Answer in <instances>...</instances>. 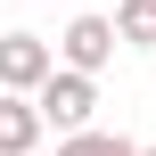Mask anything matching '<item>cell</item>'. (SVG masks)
I'll return each mask as SVG.
<instances>
[{
	"label": "cell",
	"instance_id": "3",
	"mask_svg": "<svg viewBox=\"0 0 156 156\" xmlns=\"http://www.w3.org/2000/svg\"><path fill=\"white\" fill-rule=\"evenodd\" d=\"M49 74V41L41 33H0V90H33Z\"/></svg>",
	"mask_w": 156,
	"mask_h": 156
},
{
	"label": "cell",
	"instance_id": "4",
	"mask_svg": "<svg viewBox=\"0 0 156 156\" xmlns=\"http://www.w3.org/2000/svg\"><path fill=\"white\" fill-rule=\"evenodd\" d=\"M33 140H41V107L25 90H0V156H25Z\"/></svg>",
	"mask_w": 156,
	"mask_h": 156
},
{
	"label": "cell",
	"instance_id": "5",
	"mask_svg": "<svg viewBox=\"0 0 156 156\" xmlns=\"http://www.w3.org/2000/svg\"><path fill=\"white\" fill-rule=\"evenodd\" d=\"M115 41L123 49H156V0H123L115 8Z\"/></svg>",
	"mask_w": 156,
	"mask_h": 156
},
{
	"label": "cell",
	"instance_id": "7",
	"mask_svg": "<svg viewBox=\"0 0 156 156\" xmlns=\"http://www.w3.org/2000/svg\"><path fill=\"white\" fill-rule=\"evenodd\" d=\"M140 156H156V148H140Z\"/></svg>",
	"mask_w": 156,
	"mask_h": 156
},
{
	"label": "cell",
	"instance_id": "1",
	"mask_svg": "<svg viewBox=\"0 0 156 156\" xmlns=\"http://www.w3.org/2000/svg\"><path fill=\"white\" fill-rule=\"evenodd\" d=\"M41 99V123H58V132H82L90 123V107H99V74H82V66H49L41 82H33Z\"/></svg>",
	"mask_w": 156,
	"mask_h": 156
},
{
	"label": "cell",
	"instance_id": "6",
	"mask_svg": "<svg viewBox=\"0 0 156 156\" xmlns=\"http://www.w3.org/2000/svg\"><path fill=\"white\" fill-rule=\"evenodd\" d=\"M58 156H140V148H132L123 132H90V123H82V132L58 140Z\"/></svg>",
	"mask_w": 156,
	"mask_h": 156
},
{
	"label": "cell",
	"instance_id": "8",
	"mask_svg": "<svg viewBox=\"0 0 156 156\" xmlns=\"http://www.w3.org/2000/svg\"><path fill=\"white\" fill-rule=\"evenodd\" d=\"M25 156H33V148H25Z\"/></svg>",
	"mask_w": 156,
	"mask_h": 156
},
{
	"label": "cell",
	"instance_id": "2",
	"mask_svg": "<svg viewBox=\"0 0 156 156\" xmlns=\"http://www.w3.org/2000/svg\"><path fill=\"white\" fill-rule=\"evenodd\" d=\"M58 58H66V66H82V74H99V66L115 58V16H74V25H66V41H58Z\"/></svg>",
	"mask_w": 156,
	"mask_h": 156
}]
</instances>
